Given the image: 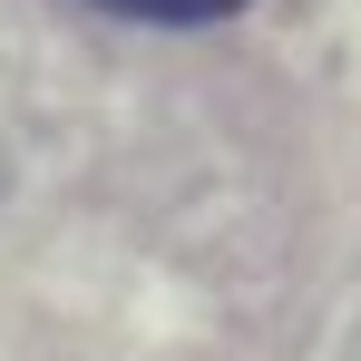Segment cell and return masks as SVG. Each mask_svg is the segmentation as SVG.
Returning <instances> with one entry per match:
<instances>
[{
    "label": "cell",
    "mask_w": 361,
    "mask_h": 361,
    "mask_svg": "<svg viewBox=\"0 0 361 361\" xmlns=\"http://www.w3.org/2000/svg\"><path fill=\"white\" fill-rule=\"evenodd\" d=\"M118 20H147V30H205V20H235L244 0H98Z\"/></svg>",
    "instance_id": "1"
}]
</instances>
